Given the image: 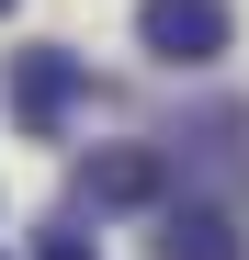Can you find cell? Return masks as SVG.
Here are the masks:
<instances>
[{
  "mask_svg": "<svg viewBox=\"0 0 249 260\" xmlns=\"http://www.w3.org/2000/svg\"><path fill=\"white\" fill-rule=\"evenodd\" d=\"M68 192H79V215H147L170 192V147H91L68 170Z\"/></svg>",
  "mask_w": 249,
  "mask_h": 260,
  "instance_id": "6da1fadb",
  "label": "cell"
},
{
  "mask_svg": "<svg viewBox=\"0 0 249 260\" xmlns=\"http://www.w3.org/2000/svg\"><path fill=\"white\" fill-rule=\"evenodd\" d=\"M227 34H238L227 0H136V46H147V57H170V68L227 57Z\"/></svg>",
  "mask_w": 249,
  "mask_h": 260,
  "instance_id": "7a4b0ae2",
  "label": "cell"
},
{
  "mask_svg": "<svg viewBox=\"0 0 249 260\" xmlns=\"http://www.w3.org/2000/svg\"><path fill=\"white\" fill-rule=\"evenodd\" d=\"M68 113H79V57L68 46H23L12 57V124L23 136H68Z\"/></svg>",
  "mask_w": 249,
  "mask_h": 260,
  "instance_id": "3957f363",
  "label": "cell"
},
{
  "mask_svg": "<svg viewBox=\"0 0 249 260\" xmlns=\"http://www.w3.org/2000/svg\"><path fill=\"white\" fill-rule=\"evenodd\" d=\"M159 260H249V238H238L227 204H170L159 215Z\"/></svg>",
  "mask_w": 249,
  "mask_h": 260,
  "instance_id": "277c9868",
  "label": "cell"
},
{
  "mask_svg": "<svg viewBox=\"0 0 249 260\" xmlns=\"http://www.w3.org/2000/svg\"><path fill=\"white\" fill-rule=\"evenodd\" d=\"M34 260H102V249L79 238V226H46V238H34Z\"/></svg>",
  "mask_w": 249,
  "mask_h": 260,
  "instance_id": "5b68a950",
  "label": "cell"
},
{
  "mask_svg": "<svg viewBox=\"0 0 249 260\" xmlns=\"http://www.w3.org/2000/svg\"><path fill=\"white\" fill-rule=\"evenodd\" d=\"M0 12H12V0H0Z\"/></svg>",
  "mask_w": 249,
  "mask_h": 260,
  "instance_id": "8992f818",
  "label": "cell"
}]
</instances>
